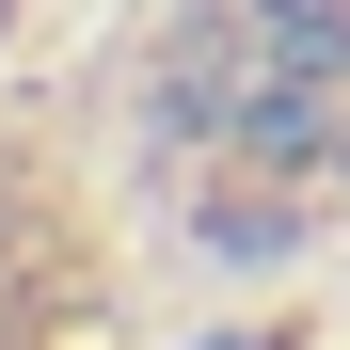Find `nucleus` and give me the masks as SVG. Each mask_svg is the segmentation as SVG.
I'll return each mask as SVG.
<instances>
[{"mask_svg":"<svg viewBox=\"0 0 350 350\" xmlns=\"http://www.w3.org/2000/svg\"><path fill=\"white\" fill-rule=\"evenodd\" d=\"M0 16H16V0H0Z\"/></svg>","mask_w":350,"mask_h":350,"instance_id":"2","label":"nucleus"},{"mask_svg":"<svg viewBox=\"0 0 350 350\" xmlns=\"http://www.w3.org/2000/svg\"><path fill=\"white\" fill-rule=\"evenodd\" d=\"M239 16H255L303 80H350V0H239Z\"/></svg>","mask_w":350,"mask_h":350,"instance_id":"1","label":"nucleus"}]
</instances>
